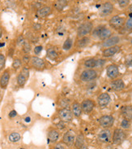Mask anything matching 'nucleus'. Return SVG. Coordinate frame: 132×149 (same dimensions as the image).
Listing matches in <instances>:
<instances>
[{"mask_svg": "<svg viewBox=\"0 0 132 149\" xmlns=\"http://www.w3.org/2000/svg\"><path fill=\"white\" fill-rule=\"evenodd\" d=\"M92 37L97 38L100 40L105 41L109 38L112 35V31L110 29L105 27L104 25H98L96 28L93 29L92 32Z\"/></svg>", "mask_w": 132, "mask_h": 149, "instance_id": "1", "label": "nucleus"}, {"mask_svg": "<svg viewBox=\"0 0 132 149\" xmlns=\"http://www.w3.org/2000/svg\"><path fill=\"white\" fill-rule=\"evenodd\" d=\"M93 30V24L90 21H86L82 24H80V27L77 29V35L80 38L86 37V35L89 34Z\"/></svg>", "mask_w": 132, "mask_h": 149, "instance_id": "2", "label": "nucleus"}, {"mask_svg": "<svg viewBox=\"0 0 132 149\" xmlns=\"http://www.w3.org/2000/svg\"><path fill=\"white\" fill-rule=\"evenodd\" d=\"M97 77H98V73L95 69H85L80 74V79L82 81L88 82L96 79Z\"/></svg>", "mask_w": 132, "mask_h": 149, "instance_id": "3", "label": "nucleus"}, {"mask_svg": "<svg viewBox=\"0 0 132 149\" xmlns=\"http://www.w3.org/2000/svg\"><path fill=\"white\" fill-rule=\"evenodd\" d=\"M126 139V133L123 130L117 128L114 130L112 135V141L114 144H121L125 141Z\"/></svg>", "mask_w": 132, "mask_h": 149, "instance_id": "4", "label": "nucleus"}, {"mask_svg": "<svg viewBox=\"0 0 132 149\" xmlns=\"http://www.w3.org/2000/svg\"><path fill=\"white\" fill-rule=\"evenodd\" d=\"M58 114L59 119L63 122L72 121V119H73V116H74L72 110L68 109V108H62V109L58 110Z\"/></svg>", "mask_w": 132, "mask_h": 149, "instance_id": "5", "label": "nucleus"}, {"mask_svg": "<svg viewBox=\"0 0 132 149\" xmlns=\"http://www.w3.org/2000/svg\"><path fill=\"white\" fill-rule=\"evenodd\" d=\"M104 63H105L104 60H101V59L96 60L95 58H90V59H88L84 61V65L86 68H88V69H92L93 68H97V67L102 66Z\"/></svg>", "mask_w": 132, "mask_h": 149, "instance_id": "6", "label": "nucleus"}, {"mask_svg": "<svg viewBox=\"0 0 132 149\" xmlns=\"http://www.w3.org/2000/svg\"><path fill=\"white\" fill-rule=\"evenodd\" d=\"M98 121H99V123L101 127H103L104 129H109L113 125L114 118L110 115H104V116L100 117Z\"/></svg>", "mask_w": 132, "mask_h": 149, "instance_id": "7", "label": "nucleus"}, {"mask_svg": "<svg viewBox=\"0 0 132 149\" xmlns=\"http://www.w3.org/2000/svg\"><path fill=\"white\" fill-rule=\"evenodd\" d=\"M125 23H126V20H125L124 17H122V16H113L112 18L109 20V25L115 29H121L124 25Z\"/></svg>", "mask_w": 132, "mask_h": 149, "instance_id": "8", "label": "nucleus"}, {"mask_svg": "<svg viewBox=\"0 0 132 149\" xmlns=\"http://www.w3.org/2000/svg\"><path fill=\"white\" fill-rule=\"evenodd\" d=\"M113 9H114L113 5L110 2H106L104 4H102V6L100 7V10H99V14L102 17L107 16L112 13Z\"/></svg>", "mask_w": 132, "mask_h": 149, "instance_id": "9", "label": "nucleus"}, {"mask_svg": "<svg viewBox=\"0 0 132 149\" xmlns=\"http://www.w3.org/2000/svg\"><path fill=\"white\" fill-rule=\"evenodd\" d=\"M112 132L109 129H104L98 134V140L101 143H109L112 139Z\"/></svg>", "mask_w": 132, "mask_h": 149, "instance_id": "10", "label": "nucleus"}, {"mask_svg": "<svg viewBox=\"0 0 132 149\" xmlns=\"http://www.w3.org/2000/svg\"><path fill=\"white\" fill-rule=\"evenodd\" d=\"M76 141V134L72 130H68L63 135V142L68 147H72L73 144H75Z\"/></svg>", "mask_w": 132, "mask_h": 149, "instance_id": "11", "label": "nucleus"}, {"mask_svg": "<svg viewBox=\"0 0 132 149\" xmlns=\"http://www.w3.org/2000/svg\"><path fill=\"white\" fill-rule=\"evenodd\" d=\"M96 106V104L95 102L91 100V99H86L84 100L82 104H81V108H82V110L83 112H84L85 113H89L92 112V110L94 109Z\"/></svg>", "mask_w": 132, "mask_h": 149, "instance_id": "12", "label": "nucleus"}, {"mask_svg": "<svg viewBox=\"0 0 132 149\" xmlns=\"http://www.w3.org/2000/svg\"><path fill=\"white\" fill-rule=\"evenodd\" d=\"M106 74L109 78L111 79H115L119 75V69L118 66L116 65H109L106 69Z\"/></svg>", "mask_w": 132, "mask_h": 149, "instance_id": "13", "label": "nucleus"}, {"mask_svg": "<svg viewBox=\"0 0 132 149\" xmlns=\"http://www.w3.org/2000/svg\"><path fill=\"white\" fill-rule=\"evenodd\" d=\"M110 100H111V98H110V95L108 93H102L97 98L98 105L101 108H104L105 106H107L110 103Z\"/></svg>", "mask_w": 132, "mask_h": 149, "instance_id": "14", "label": "nucleus"}, {"mask_svg": "<svg viewBox=\"0 0 132 149\" xmlns=\"http://www.w3.org/2000/svg\"><path fill=\"white\" fill-rule=\"evenodd\" d=\"M31 65L33 68H35L36 69H39V70H41V69H44L45 67V61L41 59L39 57L37 56H32L31 57Z\"/></svg>", "mask_w": 132, "mask_h": 149, "instance_id": "15", "label": "nucleus"}, {"mask_svg": "<svg viewBox=\"0 0 132 149\" xmlns=\"http://www.w3.org/2000/svg\"><path fill=\"white\" fill-rule=\"evenodd\" d=\"M119 42H120V38H119V37L112 36L110 37L109 38H108V39H106V40L103 42L102 47H103L109 48V47H115V46H117V44L119 43Z\"/></svg>", "mask_w": 132, "mask_h": 149, "instance_id": "16", "label": "nucleus"}, {"mask_svg": "<svg viewBox=\"0 0 132 149\" xmlns=\"http://www.w3.org/2000/svg\"><path fill=\"white\" fill-rule=\"evenodd\" d=\"M120 48L121 47L119 46H115V47L104 49V51L102 52V56H103V57H105V58L113 56L114 55H116L117 53L119 52Z\"/></svg>", "mask_w": 132, "mask_h": 149, "instance_id": "17", "label": "nucleus"}, {"mask_svg": "<svg viewBox=\"0 0 132 149\" xmlns=\"http://www.w3.org/2000/svg\"><path fill=\"white\" fill-rule=\"evenodd\" d=\"M9 80H10V72L9 70H6L4 71L3 75L1 76L0 78V86L2 89L7 88L8 83H9Z\"/></svg>", "mask_w": 132, "mask_h": 149, "instance_id": "18", "label": "nucleus"}, {"mask_svg": "<svg viewBox=\"0 0 132 149\" xmlns=\"http://www.w3.org/2000/svg\"><path fill=\"white\" fill-rule=\"evenodd\" d=\"M52 12V9L49 6H44L42 8H40L36 11V16L40 18H44L48 16Z\"/></svg>", "mask_w": 132, "mask_h": 149, "instance_id": "19", "label": "nucleus"}, {"mask_svg": "<svg viewBox=\"0 0 132 149\" xmlns=\"http://www.w3.org/2000/svg\"><path fill=\"white\" fill-rule=\"evenodd\" d=\"M72 113H73V115H74L75 117H79L81 116L83 110H82V108H81V104H80L79 102L74 101V102L72 103Z\"/></svg>", "mask_w": 132, "mask_h": 149, "instance_id": "20", "label": "nucleus"}, {"mask_svg": "<svg viewBox=\"0 0 132 149\" xmlns=\"http://www.w3.org/2000/svg\"><path fill=\"white\" fill-rule=\"evenodd\" d=\"M110 85H111V87H112L113 90H114L116 91H122L125 88L124 81L121 78L113 81Z\"/></svg>", "mask_w": 132, "mask_h": 149, "instance_id": "21", "label": "nucleus"}, {"mask_svg": "<svg viewBox=\"0 0 132 149\" xmlns=\"http://www.w3.org/2000/svg\"><path fill=\"white\" fill-rule=\"evenodd\" d=\"M121 113L125 117V119L132 120V106H123L121 109Z\"/></svg>", "mask_w": 132, "mask_h": 149, "instance_id": "22", "label": "nucleus"}, {"mask_svg": "<svg viewBox=\"0 0 132 149\" xmlns=\"http://www.w3.org/2000/svg\"><path fill=\"white\" fill-rule=\"evenodd\" d=\"M59 139V132L56 129H51L48 133L49 141L51 143H55Z\"/></svg>", "mask_w": 132, "mask_h": 149, "instance_id": "23", "label": "nucleus"}, {"mask_svg": "<svg viewBox=\"0 0 132 149\" xmlns=\"http://www.w3.org/2000/svg\"><path fill=\"white\" fill-rule=\"evenodd\" d=\"M91 42V39L89 37H83L81 38L80 40H78L77 42V47L78 48H84L86 47Z\"/></svg>", "mask_w": 132, "mask_h": 149, "instance_id": "24", "label": "nucleus"}, {"mask_svg": "<svg viewBox=\"0 0 132 149\" xmlns=\"http://www.w3.org/2000/svg\"><path fill=\"white\" fill-rule=\"evenodd\" d=\"M84 145V135L82 133L79 134L76 138L75 147L76 149H80Z\"/></svg>", "mask_w": 132, "mask_h": 149, "instance_id": "25", "label": "nucleus"}, {"mask_svg": "<svg viewBox=\"0 0 132 149\" xmlns=\"http://www.w3.org/2000/svg\"><path fill=\"white\" fill-rule=\"evenodd\" d=\"M67 5V1H55L54 3V7L56 8L58 11H62L63 8Z\"/></svg>", "mask_w": 132, "mask_h": 149, "instance_id": "26", "label": "nucleus"}, {"mask_svg": "<svg viewBox=\"0 0 132 149\" xmlns=\"http://www.w3.org/2000/svg\"><path fill=\"white\" fill-rule=\"evenodd\" d=\"M46 53H47V57H48L49 59L52 60V61L56 60V58L58 57V52H57L55 49L49 48Z\"/></svg>", "mask_w": 132, "mask_h": 149, "instance_id": "27", "label": "nucleus"}, {"mask_svg": "<svg viewBox=\"0 0 132 149\" xmlns=\"http://www.w3.org/2000/svg\"><path fill=\"white\" fill-rule=\"evenodd\" d=\"M9 141L12 143H16V142L20 141V134L17 132H13L9 135Z\"/></svg>", "mask_w": 132, "mask_h": 149, "instance_id": "28", "label": "nucleus"}, {"mask_svg": "<svg viewBox=\"0 0 132 149\" xmlns=\"http://www.w3.org/2000/svg\"><path fill=\"white\" fill-rule=\"evenodd\" d=\"M72 45H73V42H72V38H68L65 40L64 43H63V49L64 51H69L71 50L72 47Z\"/></svg>", "mask_w": 132, "mask_h": 149, "instance_id": "29", "label": "nucleus"}, {"mask_svg": "<svg viewBox=\"0 0 132 149\" xmlns=\"http://www.w3.org/2000/svg\"><path fill=\"white\" fill-rule=\"evenodd\" d=\"M27 77L24 76L22 73H20L18 76H17V83L20 86H24L25 83H26V81H27Z\"/></svg>", "mask_w": 132, "mask_h": 149, "instance_id": "30", "label": "nucleus"}, {"mask_svg": "<svg viewBox=\"0 0 132 149\" xmlns=\"http://www.w3.org/2000/svg\"><path fill=\"white\" fill-rule=\"evenodd\" d=\"M32 47H31V44L28 42H24V45H23V51L25 54H28L31 52Z\"/></svg>", "mask_w": 132, "mask_h": 149, "instance_id": "31", "label": "nucleus"}, {"mask_svg": "<svg viewBox=\"0 0 132 149\" xmlns=\"http://www.w3.org/2000/svg\"><path fill=\"white\" fill-rule=\"evenodd\" d=\"M130 126H131V122L129 120L127 119H123L122 122H121V127L122 128V129H129L130 128Z\"/></svg>", "mask_w": 132, "mask_h": 149, "instance_id": "32", "label": "nucleus"}, {"mask_svg": "<svg viewBox=\"0 0 132 149\" xmlns=\"http://www.w3.org/2000/svg\"><path fill=\"white\" fill-rule=\"evenodd\" d=\"M21 66V61L20 59L16 58L13 61V63H12V68L15 69H18Z\"/></svg>", "mask_w": 132, "mask_h": 149, "instance_id": "33", "label": "nucleus"}, {"mask_svg": "<svg viewBox=\"0 0 132 149\" xmlns=\"http://www.w3.org/2000/svg\"><path fill=\"white\" fill-rule=\"evenodd\" d=\"M5 62H6V59L3 54H0V71L3 69L5 66Z\"/></svg>", "mask_w": 132, "mask_h": 149, "instance_id": "34", "label": "nucleus"}, {"mask_svg": "<svg viewBox=\"0 0 132 149\" xmlns=\"http://www.w3.org/2000/svg\"><path fill=\"white\" fill-rule=\"evenodd\" d=\"M125 26H126V29H128V30H132V16L131 17H130L128 20L126 21Z\"/></svg>", "mask_w": 132, "mask_h": 149, "instance_id": "35", "label": "nucleus"}, {"mask_svg": "<svg viewBox=\"0 0 132 149\" xmlns=\"http://www.w3.org/2000/svg\"><path fill=\"white\" fill-rule=\"evenodd\" d=\"M129 3H130L129 0H120V1H118V4H119L121 8H126L129 4Z\"/></svg>", "mask_w": 132, "mask_h": 149, "instance_id": "36", "label": "nucleus"}, {"mask_svg": "<svg viewBox=\"0 0 132 149\" xmlns=\"http://www.w3.org/2000/svg\"><path fill=\"white\" fill-rule=\"evenodd\" d=\"M20 73H22L24 76H25L27 78H28V77H29V69L27 68V67H24L22 70H21V72Z\"/></svg>", "mask_w": 132, "mask_h": 149, "instance_id": "37", "label": "nucleus"}, {"mask_svg": "<svg viewBox=\"0 0 132 149\" xmlns=\"http://www.w3.org/2000/svg\"><path fill=\"white\" fill-rule=\"evenodd\" d=\"M16 43H17V45H18V46H20V45H22V44L24 45V37L22 36V35H20V36L18 37Z\"/></svg>", "mask_w": 132, "mask_h": 149, "instance_id": "38", "label": "nucleus"}, {"mask_svg": "<svg viewBox=\"0 0 132 149\" xmlns=\"http://www.w3.org/2000/svg\"><path fill=\"white\" fill-rule=\"evenodd\" d=\"M30 61H31V57L29 56V55H28V54L24 55L23 56V62L24 64H28Z\"/></svg>", "mask_w": 132, "mask_h": 149, "instance_id": "39", "label": "nucleus"}, {"mask_svg": "<svg viewBox=\"0 0 132 149\" xmlns=\"http://www.w3.org/2000/svg\"><path fill=\"white\" fill-rule=\"evenodd\" d=\"M42 49L43 47H41V46H37L35 48H34V53L36 54V55H38V54H40V52L42 51Z\"/></svg>", "mask_w": 132, "mask_h": 149, "instance_id": "40", "label": "nucleus"}, {"mask_svg": "<svg viewBox=\"0 0 132 149\" xmlns=\"http://www.w3.org/2000/svg\"><path fill=\"white\" fill-rule=\"evenodd\" d=\"M57 127H58L59 129H64L65 128V125H64V122L63 121H59L58 123L56 124Z\"/></svg>", "mask_w": 132, "mask_h": 149, "instance_id": "41", "label": "nucleus"}, {"mask_svg": "<svg viewBox=\"0 0 132 149\" xmlns=\"http://www.w3.org/2000/svg\"><path fill=\"white\" fill-rule=\"evenodd\" d=\"M32 28L34 29V30L38 31V30H41V25L40 24H38V23H35V24H33V25H32Z\"/></svg>", "mask_w": 132, "mask_h": 149, "instance_id": "42", "label": "nucleus"}, {"mask_svg": "<svg viewBox=\"0 0 132 149\" xmlns=\"http://www.w3.org/2000/svg\"><path fill=\"white\" fill-rule=\"evenodd\" d=\"M54 149H65V148L61 143H57L56 145L54 147Z\"/></svg>", "mask_w": 132, "mask_h": 149, "instance_id": "43", "label": "nucleus"}, {"mask_svg": "<svg viewBox=\"0 0 132 149\" xmlns=\"http://www.w3.org/2000/svg\"><path fill=\"white\" fill-rule=\"evenodd\" d=\"M16 115H17V113H16L15 110H12V111H11V112H10V113H9V117H16Z\"/></svg>", "mask_w": 132, "mask_h": 149, "instance_id": "44", "label": "nucleus"}, {"mask_svg": "<svg viewBox=\"0 0 132 149\" xmlns=\"http://www.w3.org/2000/svg\"><path fill=\"white\" fill-rule=\"evenodd\" d=\"M128 10H129V12H131V13H132V4L131 5H130V7L128 8Z\"/></svg>", "mask_w": 132, "mask_h": 149, "instance_id": "45", "label": "nucleus"}, {"mask_svg": "<svg viewBox=\"0 0 132 149\" xmlns=\"http://www.w3.org/2000/svg\"><path fill=\"white\" fill-rule=\"evenodd\" d=\"M80 149H88V148L86 145H84L82 148H80Z\"/></svg>", "mask_w": 132, "mask_h": 149, "instance_id": "46", "label": "nucleus"}, {"mask_svg": "<svg viewBox=\"0 0 132 149\" xmlns=\"http://www.w3.org/2000/svg\"><path fill=\"white\" fill-rule=\"evenodd\" d=\"M25 121L29 122V121H30V117H26V118H25Z\"/></svg>", "mask_w": 132, "mask_h": 149, "instance_id": "47", "label": "nucleus"}, {"mask_svg": "<svg viewBox=\"0 0 132 149\" xmlns=\"http://www.w3.org/2000/svg\"><path fill=\"white\" fill-rule=\"evenodd\" d=\"M2 35H3V30H2V28L0 27V38L2 37Z\"/></svg>", "mask_w": 132, "mask_h": 149, "instance_id": "48", "label": "nucleus"}, {"mask_svg": "<svg viewBox=\"0 0 132 149\" xmlns=\"http://www.w3.org/2000/svg\"><path fill=\"white\" fill-rule=\"evenodd\" d=\"M4 45H5V43H1V44H0V47H2V46H4Z\"/></svg>", "mask_w": 132, "mask_h": 149, "instance_id": "49", "label": "nucleus"}, {"mask_svg": "<svg viewBox=\"0 0 132 149\" xmlns=\"http://www.w3.org/2000/svg\"><path fill=\"white\" fill-rule=\"evenodd\" d=\"M20 149H24V148H20Z\"/></svg>", "mask_w": 132, "mask_h": 149, "instance_id": "50", "label": "nucleus"}, {"mask_svg": "<svg viewBox=\"0 0 132 149\" xmlns=\"http://www.w3.org/2000/svg\"><path fill=\"white\" fill-rule=\"evenodd\" d=\"M114 149H118V148H114Z\"/></svg>", "mask_w": 132, "mask_h": 149, "instance_id": "51", "label": "nucleus"}]
</instances>
